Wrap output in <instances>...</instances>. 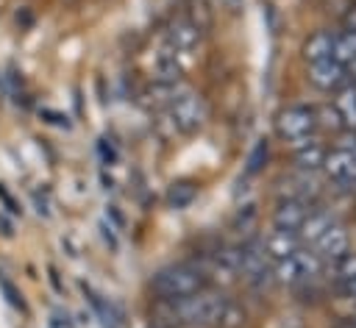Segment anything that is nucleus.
I'll return each instance as SVG.
<instances>
[{
    "label": "nucleus",
    "mask_w": 356,
    "mask_h": 328,
    "mask_svg": "<svg viewBox=\"0 0 356 328\" xmlns=\"http://www.w3.org/2000/svg\"><path fill=\"white\" fill-rule=\"evenodd\" d=\"M197 195V186L192 181H175L170 189H167V203L172 208H186Z\"/></svg>",
    "instance_id": "obj_18"
},
{
    "label": "nucleus",
    "mask_w": 356,
    "mask_h": 328,
    "mask_svg": "<svg viewBox=\"0 0 356 328\" xmlns=\"http://www.w3.org/2000/svg\"><path fill=\"white\" fill-rule=\"evenodd\" d=\"M267 158V142H259L256 147H253V153H250V158H248V172H256L261 164H259V158Z\"/></svg>",
    "instance_id": "obj_22"
},
{
    "label": "nucleus",
    "mask_w": 356,
    "mask_h": 328,
    "mask_svg": "<svg viewBox=\"0 0 356 328\" xmlns=\"http://www.w3.org/2000/svg\"><path fill=\"white\" fill-rule=\"evenodd\" d=\"M298 247H303L300 239H298V233H295V231H284V228L270 231L267 239L261 242V250H264V256H267L273 264L281 261V259H286V256H292Z\"/></svg>",
    "instance_id": "obj_12"
},
{
    "label": "nucleus",
    "mask_w": 356,
    "mask_h": 328,
    "mask_svg": "<svg viewBox=\"0 0 356 328\" xmlns=\"http://www.w3.org/2000/svg\"><path fill=\"white\" fill-rule=\"evenodd\" d=\"M0 228H3V231H0L3 236H11V233H14V228H11V222H8V220H6L3 214H0Z\"/></svg>",
    "instance_id": "obj_24"
},
{
    "label": "nucleus",
    "mask_w": 356,
    "mask_h": 328,
    "mask_svg": "<svg viewBox=\"0 0 356 328\" xmlns=\"http://www.w3.org/2000/svg\"><path fill=\"white\" fill-rule=\"evenodd\" d=\"M197 39H200V25L195 19H189V17H178L167 28V50L175 53V56L192 50L197 44Z\"/></svg>",
    "instance_id": "obj_9"
},
{
    "label": "nucleus",
    "mask_w": 356,
    "mask_h": 328,
    "mask_svg": "<svg viewBox=\"0 0 356 328\" xmlns=\"http://www.w3.org/2000/svg\"><path fill=\"white\" fill-rule=\"evenodd\" d=\"M0 289H3L6 300H8L14 309H22V311H25V300H22V292H17V289H14V284H11L6 275H0Z\"/></svg>",
    "instance_id": "obj_21"
},
{
    "label": "nucleus",
    "mask_w": 356,
    "mask_h": 328,
    "mask_svg": "<svg viewBox=\"0 0 356 328\" xmlns=\"http://www.w3.org/2000/svg\"><path fill=\"white\" fill-rule=\"evenodd\" d=\"M150 289H153V295H156L159 300L172 303V300H181V297H189V295L206 289V275H203L200 264L178 261V264L161 267V270L153 275Z\"/></svg>",
    "instance_id": "obj_2"
},
{
    "label": "nucleus",
    "mask_w": 356,
    "mask_h": 328,
    "mask_svg": "<svg viewBox=\"0 0 356 328\" xmlns=\"http://www.w3.org/2000/svg\"><path fill=\"white\" fill-rule=\"evenodd\" d=\"M345 69H348V78H353V81H356V61H350Z\"/></svg>",
    "instance_id": "obj_26"
},
{
    "label": "nucleus",
    "mask_w": 356,
    "mask_h": 328,
    "mask_svg": "<svg viewBox=\"0 0 356 328\" xmlns=\"http://www.w3.org/2000/svg\"><path fill=\"white\" fill-rule=\"evenodd\" d=\"M331 222H334V217H331L328 211H323V208H312L295 233H298L300 245H314V242H317V236H320Z\"/></svg>",
    "instance_id": "obj_13"
},
{
    "label": "nucleus",
    "mask_w": 356,
    "mask_h": 328,
    "mask_svg": "<svg viewBox=\"0 0 356 328\" xmlns=\"http://www.w3.org/2000/svg\"><path fill=\"white\" fill-rule=\"evenodd\" d=\"M348 245H350L348 231H345L339 222H331V225L317 236L314 253H317L323 261H337L342 253H348Z\"/></svg>",
    "instance_id": "obj_10"
},
{
    "label": "nucleus",
    "mask_w": 356,
    "mask_h": 328,
    "mask_svg": "<svg viewBox=\"0 0 356 328\" xmlns=\"http://www.w3.org/2000/svg\"><path fill=\"white\" fill-rule=\"evenodd\" d=\"M236 275H242L245 281L261 286L270 281L273 270H270V259L264 256L261 245H242L239 247V264H236Z\"/></svg>",
    "instance_id": "obj_6"
},
{
    "label": "nucleus",
    "mask_w": 356,
    "mask_h": 328,
    "mask_svg": "<svg viewBox=\"0 0 356 328\" xmlns=\"http://www.w3.org/2000/svg\"><path fill=\"white\" fill-rule=\"evenodd\" d=\"M309 81L323 92H337V89H342L348 83V69L339 61L325 58V61L309 64Z\"/></svg>",
    "instance_id": "obj_7"
},
{
    "label": "nucleus",
    "mask_w": 356,
    "mask_h": 328,
    "mask_svg": "<svg viewBox=\"0 0 356 328\" xmlns=\"http://www.w3.org/2000/svg\"><path fill=\"white\" fill-rule=\"evenodd\" d=\"M353 300H356V297H353Z\"/></svg>",
    "instance_id": "obj_27"
},
{
    "label": "nucleus",
    "mask_w": 356,
    "mask_h": 328,
    "mask_svg": "<svg viewBox=\"0 0 356 328\" xmlns=\"http://www.w3.org/2000/svg\"><path fill=\"white\" fill-rule=\"evenodd\" d=\"M323 158H325V150L317 142H303V147H298V153H295V164L300 170H309V172L320 170Z\"/></svg>",
    "instance_id": "obj_17"
},
{
    "label": "nucleus",
    "mask_w": 356,
    "mask_h": 328,
    "mask_svg": "<svg viewBox=\"0 0 356 328\" xmlns=\"http://www.w3.org/2000/svg\"><path fill=\"white\" fill-rule=\"evenodd\" d=\"M334 108L342 120V125L348 128H356V86H342L337 89V97H334Z\"/></svg>",
    "instance_id": "obj_15"
},
{
    "label": "nucleus",
    "mask_w": 356,
    "mask_h": 328,
    "mask_svg": "<svg viewBox=\"0 0 356 328\" xmlns=\"http://www.w3.org/2000/svg\"><path fill=\"white\" fill-rule=\"evenodd\" d=\"M314 128H317V108L312 106H289L275 117V131L286 142H303L314 133Z\"/></svg>",
    "instance_id": "obj_5"
},
{
    "label": "nucleus",
    "mask_w": 356,
    "mask_h": 328,
    "mask_svg": "<svg viewBox=\"0 0 356 328\" xmlns=\"http://www.w3.org/2000/svg\"><path fill=\"white\" fill-rule=\"evenodd\" d=\"M167 111H170L172 125H175L181 133H197V131L206 125V120H209V106H206V100H203L197 92H192V89H184V92L172 95Z\"/></svg>",
    "instance_id": "obj_4"
},
{
    "label": "nucleus",
    "mask_w": 356,
    "mask_h": 328,
    "mask_svg": "<svg viewBox=\"0 0 356 328\" xmlns=\"http://www.w3.org/2000/svg\"><path fill=\"white\" fill-rule=\"evenodd\" d=\"M331 58H334V61H339L342 67H348L350 61H356V31H342V33H334Z\"/></svg>",
    "instance_id": "obj_16"
},
{
    "label": "nucleus",
    "mask_w": 356,
    "mask_h": 328,
    "mask_svg": "<svg viewBox=\"0 0 356 328\" xmlns=\"http://www.w3.org/2000/svg\"><path fill=\"white\" fill-rule=\"evenodd\" d=\"M320 272H323V259L314 250H306V247H298L292 256H286V259L273 264V278L278 284H286V286L309 284Z\"/></svg>",
    "instance_id": "obj_3"
},
{
    "label": "nucleus",
    "mask_w": 356,
    "mask_h": 328,
    "mask_svg": "<svg viewBox=\"0 0 356 328\" xmlns=\"http://www.w3.org/2000/svg\"><path fill=\"white\" fill-rule=\"evenodd\" d=\"M345 22H348V31H356V6L350 8V14H348V19H345Z\"/></svg>",
    "instance_id": "obj_25"
},
{
    "label": "nucleus",
    "mask_w": 356,
    "mask_h": 328,
    "mask_svg": "<svg viewBox=\"0 0 356 328\" xmlns=\"http://www.w3.org/2000/svg\"><path fill=\"white\" fill-rule=\"evenodd\" d=\"M0 197H3V203L8 206V211H11V214H17V211H19V208L14 206V200H11V195L6 192V186H3V183H0Z\"/></svg>",
    "instance_id": "obj_23"
},
{
    "label": "nucleus",
    "mask_w": 356,
    "mask_h": 328,
    "mask_svg": "<svg viewBox=\"0 0 356 328\" xmlns=\"http://www.w3.org/2000/svg\"><path fill=\"white\" fill-rule=\"evenodd\" d=\"M228 297L222 292L214 289H200L189 297L172 300L167 303V325H189V328H203V325H220L225 309H228Z\"/></svg>",
    "instance_id": "obj_1"
},
{
    "label": "nucleus",
    "mask_w": 356,
    "mask_h": 328,
    "mask_svg": "<svg viewBox=\"0 0 356 328\" xmlns=\"http://www.w3.org/2000/svg\"><path fill=\"white\" fill-rule=\"evenodd\" d=\"M334 278L339 281V284H345V281H353L356 278V253H342L339 259H337V264H334Z\"/></svg>",
    "instance_id": "obj_19"
},
{
    "label": "nucleus",
    "mask_w": 356,
    "mask_h": 328,
    "mask_svg": "<svg viewBox=\"0 0 356 328\" xmlns=\"http://www.w3.org/2000/svg\"><path fill=\"white\" fill-rule=\"evenodd\" d=\"M309 211H312V203H309V200H303V197H286V200L278 203V208H275V214H273L275 228L298 231Z\"/></svg>",
    "instance_id": "obj_11"
},
{
    "label": "nucleus",
    "mask_w": 356,
    "mask_h": 328,
    "mask_svg": "<svg viewBox=\"0 0 356 328\" xmlns=\"http://www.w3.org/2000/svg\"><path fill=\"white\" fill-rule=\"evenodd\" d=\"M331 181L337 183H353L356 181V158L350 150L345 147H334V150H325V158H323V167H320Z\"/></svg>",
    "instance_id": "obj_8"
},
{
    "label": "nucleus",
    "mask_w": 356,
    "mask_h": 328,
    "mask_svg": "<svg viewBox=\"0 0 356 328\" xmlns=\"http://www.w3.org/2000/svg\"><path fill=\"white\" fill-rule=\"evenodd\" d=\"M331 44H334V33L317 31V33H312V36L303 42V58H306L309 64L325 61V58H331Z\"/></svg>",
    "instance_id": "obj_14"
},
{
    "label": "nucleus",
    "mask_w": 356,
    "mask_h": 328,
    "mask_svg": "<svg viewBox=\"0 0 356 328\" xmlns=\"http://www.w3.org/2000/svg\"><path fill=\"white\" fill-rule=\"evenodd\" d=\"M317 125L331 128V131H339V128H342V120H339V114H337L334 106H325V108L317 111Z\"/></svg>",
    "instance_id": "obj_20"
}]
</instances>
